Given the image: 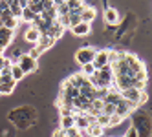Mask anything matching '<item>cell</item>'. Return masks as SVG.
<instances>
[{"instance_id": "d6a6232c", "label": "cell", "mask_w": 152, "mask_h": 137, "mask_svg": "<svg viewBox=\"0 0 152 137\" xmlns=\"http://www.w3.org/2000/svg\"><path fill=\"white\" fill-rule=\"evenodd\" d=\"M0 28H2V20H0Z\"/></svg>"}, {"instance_id": "8fae6325", "label": "cell", "mask_w": 152, "mask_h": 137, "mask_svg": "<svg viewBox=\"0 0 152 137\" xmlns=\"http://www.w3.org/2000/svg\"><path fill=\"white\" fill-rule=\"evenodd\" d=\"M55 38H51V37H48V35H40V38H39V42H37V46L39 48H42V49H50V48H53L55 46Z\"/></svg>"}, {"instance_id": "5bb4252c", "label": "cell", "mask_w": 152, "mask_h": 137, "mask_svg": "<svg viewBox=\"0 0 152 137\" xmlns=\"http://www.w3.org/2000/svg\"><path fill=\"white\" fill-rule=\"evenodd\" d=\"M84 132L88 133V137H103L104 128H103V126H99V124H90Z\"/></svg>"}, {"instance_id": "4316f807", "label": "cell", "mask_w": 152, "mask_h": 137, "mask_svg": "<svg viewBox=\"0 0 152 137\" xmlns=\"http://www.w3.org/2000/svg\"><path fill=\"white\" fill-rule=\"evenodd\" d=\"M125 137H139V133H137V130L134 128V126H130V128L126 130V133H125Z\"/></svg>"}, {"instance_id": "cb8c5ba5", "label": "cell", "mask_w": 152, "mask_h": 137, "mask_svg": "<svg viewBox=\"0 0 152 137\" xmlns=\"http://www.w3.org/2000/svg\"><path fill=\"white\" fill-rule=\"evenodd\" d=\"M103 113H104V115H114V113H115V104L104 102V104H103Z\"/></svg>"}, {"instance_id": "ba28073f", "label": "cell", "mask_w": 152, "mask_h": 137, "mask_svg": "<svg viewBox=\"0 0 152 137\" xmlns=\"http://www.w3.org/2000/svg\"><path fill=\"white\" fill-rule=\"evenodd\" d=\"M64 31H66V28H64L62 24H59L57 20H55V22H53V24H51V26L46 29V33H44V35H48V37H51V38L59 40V38L62 37V33H64Z\"/></svg>"}, {"instance_id": "6da1fadb", "label": "cell", "mask_w": 152, "mask_h": 137, "mask_svg": "<svg viewBox=\"0 0 152 137\" xmlns=\"http://www.w3.org/2000/svg\"><path fill=\"white\" fill-rule=\"evenodd\" d=\"M28 115H35V112L31 110V106H20L13 113H9V119H11L17 126L24 128V126H29L31 123L35 121V119H28Z\"/></svg>"}, {"instance_id": "d4e9b609", "label": "cell", "mask_w": 152, "mask_h": 137, "mask_svg": "<svg viewBox=\"0 0 152 137\" xmlns=\"http://www.w3.org/2000/svg\"><path fill=\"white\" fill-rule=\"evenodd\" d=\"M42 53H44V49H42V48H39V46H35V48H31V51H29L28 55H29L31 59H35V60H37V59H39Z\"/></svg>"}, {"instance_id": "83f0119b", "label": "cell", "mask_w": 152, "mask_h": 137, "mask_svg": "<svg viewBox=\"0 0 152 137\" xmlns=\"http://www.w3.org/2000/svg\"><path fill=\"white\" fill-rule=\"evenodd\" d=\"M53 137H66V130H62V128L55 130V132H53Z\"/></svg>"}, {"instance_id": "9c48e42d", "label": "cell", "mask_w": 152, "mask_h": 137, "mask_svg": "<svg viewBox=\"0 0 152 137\" xmlns=\"http://www.w3.org/2000/svg\"><path fill=\"white\" fill-rule=\"evenodd\" d=\"M92 64H94L95 70L104 68L108 64V49H97V55H95V59H94Z\"/></svg>"}, {"instance_id": "3957f363", "label": "cell", "mask_w": 152, "mask_h": 137, "mask_svg": "<svg viewBox=\"0 0 152 137\" xmlns=\"http://www.w3.org/2000/svg\"><path fill=\"white\" fill-rule=\"evenodd\" d=\"M15 64L24 71V75H29V73H33V71L39 70V62H37L35 59H31L28 53H22V55H20V59L15 62Z\"/></svg>"}, {"instance_id": "1f68e13d", "label": "cell", "mask_w": 152, "mask_h": 137, "mask_svg": "<svg viewBox=\"0 0 152 137\" xmlns=\"http://www.w3.org/2000/svg\"><path fill=\"white\" fill-rule=\"evenodd\" d=\"M0 84H2V73H0Z\"/></svg>"}, {"instance_id": "5b68a950", "label": "cell", "mask_w": 152, "mask_h": 137, "mask_svg": "<svg viewBox=\"0 0 152 137\" xmlns=\"http://www.w3.org/2000/svg\"><path fill=\"white\" fill-rule=\"evenodd\" d=\"M141 91L143 90H137V88H126L123 91H119L121 93V97L128 102H134L136 106H139V97H141Z\"/></svg>"}, {"instance_id": "ac0fdd59", "label": "cell", "mask_w": 152, "mask_h": 137, "mask_svg": "<svg viewBox=\"0 0 152 137\" xmlns=\"http://www.w3.org/2000/svg\"><path fill=\"white\" fill-rule=\"evenodd\" d=\"M15 86H17L15 80H11V82H2V84H0V95H9V93L15 90Z\"/></svg>"}, {"instance_id": "f546056e", "label": "cell", "mask_w": 152, "mask_h": 137, "mask_svg": "<svg viewBox=\"0 0 152 137\" xmlns=\"http://www.w3.org/2000/svg\"><path fill=\"white\" fill-rule=\"evenodd\" d=\"M61 4H64V0H53V6H55V7L61 6Z\"/></svg>"}, {"instance_id": "2e32d148", "label": "cell", "mask_w": 152, "mask_h": 137, "mask_svg": "<svg viewBox=\"0 0 152 137\" xmlns=\"http://www.w3.org/2000/svg\"><path fill=\"white\" fill-rule=\"evenodd\" d=\"M68 80H70V84H72V86H75V88H81V86H83V84H84L86 80H88V79H86V77L83 75V73L79 71V73H75V75H72Z\"/></svg>"}, {"instance_id": "4dcf8cb0", "label": "cell", "mask_w": 152, "mask_h": 137, "mask_svg": "<svg viewBox=\"0 0 152 137\" xmlns=\"http://www.w3.org/2000/svg\"><path fill=\"white\" fill-rule=\"evenodd\" d=\"M72 137H83V135H81V132H77L75 135H72Z\"/></svg>"}, {"instance_id": "7a4b0ae2", "label": "cell", "mask_w": 152, "mask_h": 137, "mask_svg": "<svg viewBox=\"0 0 152 137\" xmlns=\"http://www.w3.org/2000/svg\"><path fill=\"white\" fill-rule=\"evenodd\" d=\"M97 55V48L94 46H86V48H79L77 51H75V62L77 64H90V62H94Z\"/></svg>"}, {"instance_id": "7c38bea8", "label": "cell", "mask_w": 152, "mask_h": 137, "mask_svg": "<svg viewBox=\"0 0 152 137\" xmlns=\"http://www.w3.org/2000/svg\"><path fill=\"white\" fill-rule=\"evenodd\" d=\"M88 119H86V113H75V128L77 130H86L88 128Z\"/></svg>"}, {"instance_id": "4fadbf2b", "label": "cell", "mask_w": 152, "mask_h": 137, "mask_svg": "<svg viewBox=\"0 0 152 137\" xmlns=\"http://www.w3.org/2000/svg\"><path fill=\"white\" fill-rule=\"evenodd\" d=\"M95 15H97V11L92 7V6H86L84 7V11L81 13V20L83 22H88V24H92V20L95 18Z\"/></svg>"}, {"instance_id": "7402d4cb", "label": "cell", "mask_w": 152, "mask_h": 137, "mask_svg": "<svg viewBox=\"0 0 152 137\" xmlns=\"http://www.w3.org/2000/svg\"><path fill=\"white\" fill-rule=\"evenodd\" d=\"M79 22H83L79 13H68V29L73 28V26H77Z\"/></svg>"}, {"instance_id": "8992f818", "label": "cell", "mask_w": 152, "mask_h": 137, "mask_svg": "<svg viewBox=\"0 0 152 137\" xmlns=\"http://www.w3.org/2000/svg\"><path fill=\"white\" fill-rule=\"evenodd\" d=\"M70 31H72V35H75V37H88L90 31H92V24H88V22H79L77 26L70 28Z\"/></svg>"}, {"instance_id": "484cf974", "label": "cell", "mask_w": 152, "mask_h": 137, "mask_svg": "<svg viewBox=\"0 0 152 137\" xmlns=\"http://www.w3.org/2000/svg\"><path fill=\"white\" fill-rule=\"evenodd\" d=\"M125 119L121 117V115H117V113H114V115H110V126H119Z\"/></svg>"}, {"instance_id": "9a60e30c", "label": "cell", "mask_w": 152, "mask_h": 137, "mask_svg": "<svg viewBox=\"0 0 152 137\" xmlns=\"http://www.w3.org/2000/svg\"><path fill=\"white\" fill-rule=\"evenodd\" d=\"M37 18V15L31 11L29 7H24L22 9V15H20V22H26V24H33V20Z\"/></svg>"}, {"instance_id": "277c9868", "label": "cell", "mask_w": 152, "mask_h": 137, "mask_svg": "<svg viewBox=\"0 0 152 137\" xmlns=\"http://www.w3.org/2000/svg\"><path fill=\"white\" fill-rule=\"evenodd\" d=\"M125 64L128 66V70H130V73H132V75H134V73H137V71H143L145 70V64H143V62H141L134 53H125Z\"/></svg>"}, {"instance_id": "30bf717a", "label": "cell", "mask_w": 152, "mask_h": 137, "mask_svg": "<svg viewBox=\"0 0 152 137\" xmlns=\"http://www.w3.org/2000/svg\"><path fill=\"white\" fill-rule=\"evenodd\" d=\"M104 22H106V26H117L119 24V13L114 7L104 9Z\"/></svg>"}, {"instance_id": "52a82bcc", "label": "cell", "mask_w": 152, "mask_h": 137, "mask_svg": "<svg viewBox=\"0 0 152 137\" xmlns=\"http://www.w3.org/2000/svg\"><path fill=\"white\" fill-rule=\"evenodd\" d=\"M39 38H40V31H39L33 24H29V26H28V29L24 31V40H26V42H29V44H35V46H37Z\"/></svg>"}, {"instance_id": "603a6c76", "label": "cell", "mask_w": 152, "mask_h": 137, "mask_svg": "<svg viewBox=\"0 0 152 137\" xmlns=\"http://www.w3.org/2000/svg\"><path fill=\"white\" fill-rule=\"evenodd\" d=\"M81 68H83V70H81V73H83V75H84L86 79H88L90 75H94V73H95V68H94L92 62H90V64H83Z\"/></svg>"}, {"instance_id": "e0dca14e", "label": "cell", "mask_w": 152, "mask_h": 137, "mask_svg": "<svg viewBox=\"0 0 152 137\" xmlns=\"http://www.w3.org/2000/svg\"><path fill=\"white\" fill-rule=\"evenodd\" d=\"M72 126H75V113L61 117V128L62 130H68V128H72Z\"/></svg>"}, {"instance_id": "ffe728a7", "label": "cell", "mask_w": 152, "mask_h": 137, "mask_svg": "<svg viewBox=\"0 0 152 137\" xmlns=\"http://www.w3.org/2000/svg\"><path fill=\"white\" fill-rule=\"evenodd\" d=\"M9 11H11V15L15 18H20V15H22V7H20V4L17 2V0H13V2L9 4Z\"/></svg>"}, {"instance_id": "44dd1931", "label": "cell", "mask_w": 152, "mask_h": 137, "mask_svg": "<svg viewBox=\"0 0 152 137\" xmlns=\"http://www.w3.org/2000/svg\"><path fill=\"white\" fill-rule=\"evenodd\" d=\"M11 77H13V80H17V82H18L20 79H24L26 75H24V71L20 70L17 64H11Z\"/></svg>"}, {"instance_id": "d6986e66", "label": "cell", "mask_w": 152, "mask_h": 137, "mask_svg": "<svg viewBox=\"0 0 152 137\" xmlns=\"http://www.w3.org/2000/svg\"><path fill=\"white\" fill-rule=\"evenodd\" d=\"M95 124L103 126V128H108L110 126V115H104V113H99L95 117Z\"/></svg>"}, {"instance_id": "f1b7e54d", "label": "cell", "mask_w": 152, "mask_h": 137, "mask_svg": "<svg viewBox=\"0 0 152 137\" xmlns=\"http://www.w3.org/2000/svg\"><path fill=\"white\" fill-rule=\"evenodd\" d=\"M147 99H148V95H147L145 90H143V91H141V97H139V104H145V102H147Z\"/></svg>"}]
</instances>
